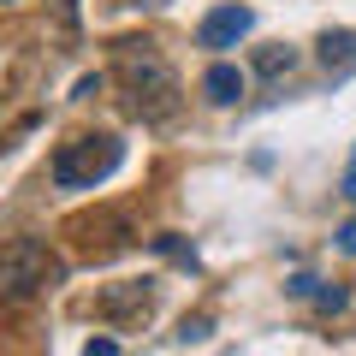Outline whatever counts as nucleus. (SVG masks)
<instances>
[{
	"label": "nucleus",
	"instance_id": "nucleus-9",
	"mask_svg": "<svg viewBox=\"0 0 356 356\" xmlns=\"http://www.w3.org/2000/svg\"><path fill=\"white\" fill-rule=\"evenodd\" d=\"M255 72H261V77H291L297 72V48H285V42H280V48H261V54H255Z\"/></svg>",
	"mask_w": 356,
	"mask_h": 356
},
{
	"label": "nucleus",
	"instance_id": "nucleus-2",
	"mask_svg": "<svg viewBox=\"0 0 356 356\" xmlns=\"http://www.w3.org/2000/svg\"><path fill=\"white\" fill-rule=\"evenodd\" d=\"M65 280V261L54 255V243L42 238H13L0 243V315H13V309L36 303L48 285Z\"/></svg>",
	"mask_w": 356,
	"mask_h": 356
},
{
	"label": "nucleus",
	"instance_id": "nucleus-13",
	"mask_svg": "<svg viewBox=\"0 0 356 356\" xmlns=\"http://www.w3.org/2000/svg\"><path fill=\"white\" fill-rule=\"evenodd\" d=\"M60 18H65V24H77V0H60Z\"/></svg>",
	"mask_w": 356,
	"mask_h": 356
},
{
	"label": "nucleus",
	"instance_id": "nucleus-7",
	"mask_svg": "<svg viewBox=\"0 0 356 356\" xmlns=\"http://www.w3.org/2000/svg\"><path fill=\"white\" fill-rule=\"evenodd\" d=\"M202 95H208L214 107H232V102L243 95V72H238V65H226V60L208 65V72H202Z\"/></svg>",
	"mask_w": 356,
	"mask_h": 356
},
{
	"label": "nucleus",
	"instance_id": "nucleus-11",
	"mask_svg": "<svg viewBox=\"0 0 356 356\" xmlns=\"http://www.w3.org/2000/svg\"><path fill=\"white\" fill-rule=\"evenodd\" d=\"M83 356H119V344H113V339H89Z\"/></svg>",
	"mask_w": 356,
	"mask_h": 356
},
{
	"label": "nucleus",
	"instance_id": "nucleus-6",
	"mask_svg": "<svg viewBox=\"0 0 356 356\" xmlns=\"http://www.w3.org/2000/svg\"><path fill=\"white\" fill-rule=\"evenodd\" d=\"M250 30H255V13L232 0V6H214V13L196 24V42H202V48H232V42L250 36Z\"/></svg>",
	"mask_w": 356,
	"mask_h": 356
},
{
	"label": "nucleus",
	"instance_id": "nucleus-1",
	"mask_svg": "<svg viewBox=\"0 0 356 356\" xmlns=\"http://www.w3.org/2000/svg\"><path fill=\"white\" fill-rule=\"evenodd\" d=\"M113 77H119V89H125V107L143 119V125H166V119L184 107V95H178V72L161 60L154 42H119Z\"/></svg>",
	"mask_w": 356,
	"mask_h": 356
},
{
	"label": "nucleus",
	"instance_id": "nucleus-12",
	"mask_svg": "<svg viewBox=\"0 0 356 356\" xmlns=\"http://www.w3.org/2000/svg\"><path fill=\"white\" fill-rule=\"evenodd\" d=\"M339 196H350V202H356V154H350V172H344V184H339Z\"/></svg>",
	"mask_w": 356,
	"mask_h": 356
},
{
	"label": "nucleus",
	"instance_id": "nucleus-14",
	"mask_svg": "<svg viewBox=\"0 0 356 356\" xmlns=\"http://www.w3.org/2000/svg\"><path fill=\"white\" fill-rule=\"evenodd\" d=\"M149 6H161V0H149Z\"/></svg>",
	"mask_w": 356,
	"mask_h": 356
},
{
	"label": "nucleus",
	"instance_id": "nucleus-15",
	"mask_svg": "<svg viewBox=\"0 0 356 356\" xmlns=\"http://www.w3.org/2000/svg\"><path fill=\"white\" fill-rule=\"evenodd\" d=\"M0 6H6V0H0Z\"/></svg>",
	"mask_w": 356,
	"mask_h": 356
},
{
	"label": "nucleus",
	"instance_id": "nucleus-10",
	"mask_svg": "<svg viewBox=\"0 0 356 356\" xmlns=\"http://www.w3.org/2000/svg\"><path fill=\"white\" fill-rule=\"evenodd\" d=\"M339 250L356 255V220H344V226H339Z\"/></svg>",
	"mask_w": 356,
	"mask_h": 356
},
{
	"label": "nucleus",
	"instance_id": "nucleus-5",
	"mask_svg": "<svg viewBox=\"0 0 356 356\" xmlns=\"http://www.w3.org/2000/svg\"><path fill=\"white\" fill-rule=\"evenodd\" d=\"M154 309V280H119L95 297V315L102 321H143Z\"/></svg>",
	"mask_w": 356,
	"mask_h": 356
},
{
	"label": "nucleus",
	"instance_id": "nucleus-4",
	"mask_svg": "<svg viewBox=\"0 0 356 356\" xmlns=\"http://www.w3.org/2000/svg\"><path fill=\"white\" fill-rule=\"evenodd\" d=\"M65 238L77 243V255L107 261V255L131 250V243H137V232H131V220L119 214V208H95V214H72V220H65Z\"/></svg>",
	"mask_w": 356,
	"mask_h": 356
},
{
	"label": "nucleus",
	"instance_id": "nucleus-8",
	"mask_svg": "<svg viewBox=\"0 0 356 356\" xmlns=\"http://www.w3.org/2000/svg\"><path fill=\"white\" fill-rule=\"evenodd\" d=\"M321 65L327 72H350L356 65V30H327L321 36Z\"/></svg>",
	"mask_w": 356,
	"mask_h": 356
},
{
	"label": "nucleus",
	"instance_id": "nucleus-3",
	"mask_svg": "<svg viewBox=\"0 0 356 356\" xmlns=\"http://www.w3.org/2000/svg\"><path fill=\"white\" fill-rule=\"evenodd\" d=\"M125 166V143L113 137V131H89V137H72L54 149V184L60 191H95V184H107V178Z\"/></svg>",
	"mask_w": 356,
	"mask_h": 356
}]
</instances>
